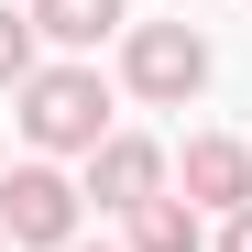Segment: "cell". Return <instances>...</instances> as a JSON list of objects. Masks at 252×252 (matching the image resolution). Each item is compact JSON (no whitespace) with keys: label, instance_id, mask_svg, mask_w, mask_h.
I'll return each mask as SVG.
<instances>
[{"label":"cell","instance_id":"obj_2","mask_svg":"<svg viewBox=\"0 0 252 252\" xmlns=\"http://www.w3.org/2000/svg\"><path fill=\"white\" fill-rule=\"evenodd\" d=\"M121 88L154 99V110H187L208 88V33L197 22H132V44H121Z\"/></svg>","mask_w":252,"mask_h":252},{"label":"cell","instance_id":"obj_9","mask_svg":"<svg viewBox=\"0 0 252 252\" xmlns=\"http://www.w3.org/2000/svg\"><path fill=\"white\" fill-rule=\"evenodd\" d=\"M220 252H252V208H230V220H220Z\"/></svg>","mask_w":252,"mask_h":252},{"label":"cell","instance_id":"obj_11","mask_svg":"<svg viewBox=\"0 0 252 252\" xmlns=\"http://www.w3.org/2000/svg\"><path fill=\"white\" fill-rule=\"evenodd\" d=\"M0 176H11V154H0Z\"/></svg>","mask_w":252,"mask_h":252},{"label":"cell","instance_id":"obj_3","mask_svg":"<svg viewBox=\"0 0 252 252\" xmlns=\"http://www.w3.org/2000/svg\"><path fill=\"white\" fill-rule=\"evenodd\" d=\"M77 208H88V187L55 176L44 154L0 176V230H11V252H66V241H77Z\"/></svg>","mask_w":252,"mask_h":252},{"label":"cell","instance_id":"obj_5","mask_svg":"<svg viewBox=\"0 0 252 252\" xmlns=\"http://www.w3.org/2000/svg\"><path fill=\"white\" fill-rule=\"evenodd\" d=\"M176 176H187V208H220V220H230V208H252V143H230V132H197Z\"/></svg>","mask_w":252,"mask_h":252},{"label":"cell","instance_id":"obj_7","mask_svg":"<svg viewBox=\"0 0 252 252\" xmlns=\"http://www.w3.org/2000/svg\"><path fill=\"white\" fill-rule=\"evenodd\" d=\"M132 252H208V230H197L187 197H154L143 220H132Z\"/></svg>","mask_w":252,"mask_h":252},{"label":"cell","instance_id":"obj_6","mask_svg":"<svg viewBox=\"0 0 252 252\" xmlns=\"http://www.w3.org/2000/svg\"><path fill=\"white\" fill-rule=\"evenodd\" d=\"M33 33L44 44H99V33H121V0H33Z\"/></svg>","mask_w":252,"mask_h":252},{"label":"cell","instance_id":"obj_1","mask_svg":"<svg viewBox=\"0 0 252 252\" xmlns=\"http://www.w3.org/2000/svg\"><path fill=\"white\" fill-rule=\"evenodd\" d=\"M22 143L33 154H99L110 143V88H99V66H33L22 77Z\"/></svg>","mask_w":252,"mask_h":252},{"label":"cell","instance_id":"obj_12","mask_svg":"<svg viewBox=\"0 0 252 252\" xmlns=\"http://www.w3.org/2000/svg\"><path fill=\"white\" fill-rule=\"evenodd\" d=\"M0 252H11V230H0Z\"/></svg>","mask_w":252,"mask_h":252},{"label":"cell","instance_id":"obj_4","mask_svg":"<svg viewBox=\"0 0 252 252\" xmlns=\"http://www.w3.org/2000/svg\"><path fill=\"white\" fill-rule=\"evenodd\" d=\"M88 197H99V208H121V220H143V208L164 197V143H143V132H110V143L88 154Z\"/></svg>","mask_w":252,"mask_h":252},{"label":"cell","instance_id":"obj_10","mask_svg":"<svg viewBox=\"0 0 252 252\" xmlns=\"http://www.w3.org/2000/svg\"><path fill=\"white\" fill-rule=\"evenodd\" d=\"M66 252H88V241H66ZM99 252H110V241H99Z\"/></svg>","mask_w":252,"mask_h":252},{"label":"cell","instance_id":"obj_8","mask_svg":"<svg viewBox=\"0 0 252 252\" xmlns=\"http://www.w3.org/2000/svg\"><path fill=\"white\" fill-rule=\"evenodd\" d=\"M33 44H44L33 11H0V88H22V77H33Z\"/></svg>","mask_w":252,"mask_h":252}]
</instances>
